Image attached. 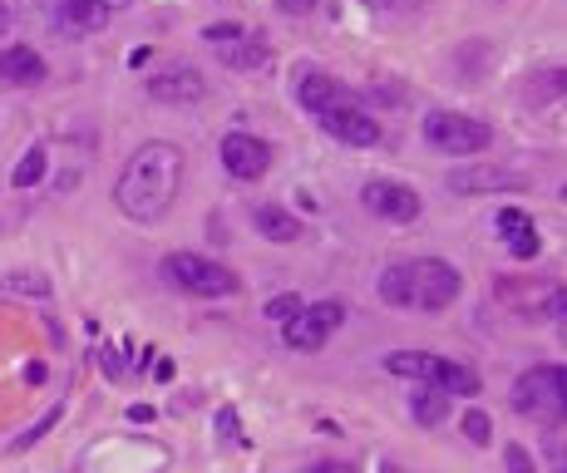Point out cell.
<instances>
[{"label":"cell","mask_w":567,"mask_h":473,"mask_svg":"<svg viewBox=\"0 0 567 473\" xmlns=\"http://www.w3.org/2000/svg\"><path fill=\"white\" fill-rule=\"evenodd\" d=\"M563 89H567L563 69H543V75H533V84H528V99H558Z\"/></svg>","instance_id":"cell-21"},{"label":"cell","mask_w":567,"mask_h":473,"mask_svg":"<svg viewBox=\"0 0 567 473\" xmlns=\"http://www.w3.org/2000/svg\"><path fill=\"white\" fill-rule=\"evenodd\" d=\"M464 439H469V444H479V449L493 444V419L484 415V409H469V415H464Z\"/></svg>","instance_id":"cell-22"},{"label":"cell","mask_w":567,"mask_h":473,"mask_svg":"<svg viewBox=\"0 0 567 473\" xmlns=\"http://www.w3.org/2000/svg\"><path fill=\"white\" fill-rule=\"evenodd\" d=\"M301 473H355L351 464H341V459H317V464H307Z\"/></svg>","instance_id":"cell-28"},{"label":"cell","mask_w":567,"mask_h":473,"mask_svg":"<svg viewBox=\"0 0 567 473\" xmlns=\"http://www.w3.org/2000/svg\"><path fill=\"white\" fill-rule=\"evenodd\" d=\"M60 415H65V409H50V415H45V419H40V424H30V429H25V434H20V439H15V444H10V449H30V444H40V434H45V429H50V424H55V419H60Z\"/></svg>","instance_id":"cell-26"},{"label":"cell","mask_w":567,"mask_h":473,"mask_svg":"<svg viewBox=\"0 0 567 473\" xmlns=\"http://www.w3.org/2000/svg\"><path fill=\"white\" fill-rule=\"evenodd\" d=\"M217 60H223L227 69H267L271 65V45H267V35H257V30L243 25V35H237L233 45L217 50Z\"/></svg>","instance_id":"cell-17"},{"label":"cell","mask_w":567,"mask_h":473,"mask_svg":"<svg viewBox=\"0 0 567 473\" xmlns=\"http://www.w3.org/2000/svg\"><path fill=\"white\" fill-rule=\"evenodd\" d=\"M50 79V65L40 50L30 45H6L0 50V84H10V89H35V84Z\"/></svg>","instance_id":"cell-14"},{"label":"cell","mask_w":567,"mask_h":473,"mask_svg":"<svg viewBox=\"0 0 567 473\" xmlns=\"http://www.w3.org/2000/svg\"><path fill=\"white\" fill-rule=\"evenodd\" d=\"M6 287H10V291H35V297H45V291H50V281H40V277H25V271H15V277H10Z\"/></svg>","instance_id":"cell-27"},{"label":"cell","mask_w":567,"mask_h":473,"mask_svg":"<svg viewBox=\"0 0 567 473\" xmlns=\"http://www.w3.org/2000/svg\"><path fill=\"white\" fill-rule=\"evenodd\" d=\"M267 315L287 325L291 315H301V297H291V291H287V297H271V301H267Z\"/></svg>","instance_id":"cell-25"},{"label":"cell","mask_w":567,"mask_h":473,"mask_svg":"<svg viewBox=\"0 0 567 473\" xmlns=\"http://www.w3.org/2000/svg\"><path fill=\"white\" fill-rule=\"evenodd\" d=\"M365 10H375V15H415L425 0H361Z\"/></svg>","instance_id":"cell-23"},{"label":"cell","mask_w":567,"mask_h":473,"mask_svg":"<svg viewBox=\"0 0 567 473\" xmlns=\"http://www.w3.org/2000/svg\"><path fill=\"white\" fill-rule=\"evenodd\" d=\"M513 409H518L523 419H538V424L563 419V409H567L563 365L558 361H543V365H533V370H523L518 380H513Z\"/></svg>","instance_id":"cell-4"},{"label":"cell","mask_w":567,"mask_h":473,"mask_svg":"<svg viewBox=\"0 0 567 473\" xmlns=\"http://www.w3.org/2000/svg\"><path fill=\"white\" fill-rule=\"evenodd\" d=\"M425 139L429 149L449 153V158H474L493 143V129L474 114H454V109H435L425 119Z\"/></svg>","instance_id":"cell-5"},{"label":"cell","mask_w":567,"mask_h":473,"mask_svg":"<svg viewBox=\"0 0 567 473\" xmlns=\"http://www.w3.org/2000/svg\"><path fill=\"white\" fill-rule=\"evenodd\" d=\"M361 203L381 223H415L419 217V193L409 183H395V178H371L361 187Z\"/></svg>","instance_id":"cell-7"},{"label":"cell","mask_w":567,"mask_h":473,"mask_svg":"<svg viewBox=\"0 0 567 473\" xmlns=\"http://www.w3.org/2000/svg\"><path fill=\"white\" fill-rule=\"evenodd\" d=\"M459 291H464V277L445 257L395 261V267L381 271V301L400 311H445L459 301Z\"/></svg>","instance_id":"cell-2"},{"label":"cell","mask_w":567,"mask_h":473,"mask_svg":"<svg viewBox=\"0 0 567 473\" xmlns=\"http://www.w3.org/2000/svg\"><path fill=\"white\" fill-rule=\"evenodd\" d=\"M321 129L331 133V139L351 143V149H371V143H381V119H371V114L355 109V104H341V109L321 114Z\"/></svg>","instance_id":"cell-12"},{"label":"cell","mask_w":567,"mask_h":473,"mask_svg":"<svg viewBox=\"0 0 567 473\" xmlns=\"http://www.w3.org/2000/svg\"><path fill=\"white\" fill-rule=\"evenodd\" d=\"M104 6H109V10H124V6H133V0H104Z\"/></svg>","instance_id":"cell-30"},{"label":"cell","mask_w":567,"mask_h":473,"mask_svg":"<svg viewBox=\"0 0 567 473\" xmlns=\"http://www.w3.org/2000/svg\"><path fill=\"white\" fill-rule=\"evenodd\" d=\"M114 10L104 6V0H55V10H50V25L60 30V35H94V30L109 25Z\"/></svg>","instance_id":"cell-13"},{"label":"cell","mask_w":567,"mask_h":473,"mask_svg":"<svg viewBox=\"0 0 567 473\" xmlns=\"http://www.w3.org/2000/svg\"><path fill=\"white\" fill-rule=\"evenodd\" d=\"M277 6H281V15H311L317 0H277Z\"/></svg>","instance_id":"cell-29"},{"label":"cell","mask_w":567,"mask_h":473,"mask_svg":"<svg viewBox=\"0 0 567 473\" xmlns=\"http://www.w3.org/2000/svg\"><path fill=\"white\" fill-rule=\"evenodd\" d=\"M449 193L459 197H474V193H518V187H528V178L513 173V168H499V163H474V168H454V173L445 178Z\"/></svg>","instance_id":"cell-8"},{"label":"cell","mask_w":567,"mask_h":473,"mask_svg":"<svg viewBox=\"0 0 567 473\" xmlns=\"http://www.w3.org/2000/svg\"><path fill=\"white\" fill-rule=\"evenodd\" d=\"M217 158H223V168L237 178V183H257V178L271 168V149L257 139V133H227Z\"/></svg>","instance_id":"cell-9"},{"label":"cell","mask_w":567,"mask_h":473,"mask_svg":"<svg viewBox=\"0 0 567 473\" xmlns=\"http://www.w3.org/2000/svg\"><path fill=\"white\" fill-rule=\"evenodd\" d=\"M503 464H509V473H538V464H533V454L523 444H503Z\"/></svg>","instance_id":"cell-24"},{"label":"cell","mask_w":567,"mask_h":473,"mask_svg":"<svg viewBox=\"0 0 567 473\" xmlns=\"http://www.w3.org/2000/svg\"><path fill=\"white\" fill-rule=\"evenodd\" d=\"M341 325H345L341 301H317V307H301V315H291V321L281 325V341H287V351L317 355L321 345L331 341V331H341Z\"/></svg>","instance_id":"cell-6"},{"label":"cell","mask_w":567,"mask_h":473,"mask_svg":"<svg viewBox=\"0 0 567 473\" xmlns=\"http://www.w3.org/2000/svg\"><path fill=\"white\" fill-rule=\"evenodd\" d=\"M419 385H435L439 395H479V375H474V365H464V361H445V355H429L425 380H419Z\"/></svg>","instance_id":"cell-16"},{"label":"cell","mask_w":567,"mask_h":473,"mask_svg":"<svg viewBox=\"0 0 567 473\" xmlns=\"http://www.w3.org/2000/svg\"><path fill=\"white\" fill-rule=\"evenodd\" d=\"M159 277L168 281L173 291H188V297H237L243 291V277H237L233 267H223V261L203 257V251H168L159 261Z\"/></svg>","instance_id":"cell-3"},{"label":"cell","mask_w":567,"mask_h":473,"mask_svg":"<svg viewBox=\"0 0 567 473\" xmlns=\"http://www.w3.org/2000/svg\"><path fill=\"white\" fill-rule=\"evenodd\" d=\"M291 89H297V104L307 114H331V109H341V104H351V89H345L341 79H331L325 75V69H297V84H291Z\"/></svg>","instance_id":"cell-11"},{"label":"cell","mask_w":567,"mask_h":473,"mask_svg":"<svg viewBox=\"0 0 567 473\" xmlns=\"http://www.w3.org/2000/svg\"><path fill=\"white\" fill-rule=\"evenodd\" d=\"M178 187H183V149L153 139L124 163L119 183H114V203L129 223H163L178 203Z\"/></svg>","instance_id":"cell-1"},{"label":"cell","mask_w":567,"mask_h":473,"mask_svg":"<svg viewBox=\"0 0 567 473\" xmlns=\"http://www.w3.org/2000/svg\"><path fill=\"white\" fill-rule=\"evenodd\" d=\"M207 94V79L197 75L193 65H168L149 79V99L168 104V109H183V104H197Z\"/></svg>","instance_id":"cell-10"},{"label":"cell","mask_w":567,"mask_h":473,"mask_svg":"<svg viewBox=\"0 0 567 473\" xmlns=\"http://www.w3.org/2000/svg\"><path fill=\"white\" fill-rule=\"evenodd\" d=\"M45 163H50L45 149H30V153L15 163V173H10V187H20V193H25V187H35L40 178H45Z\"/></svg>","instance_id":"cell-20"},{"label":"cell","mask_w":567,"mask_h":473,"mask_svg":"<svg viewBox=\"0 0 567 473\" xmlns=\"http://www.w3.org/2000/svg\"><path fill=\"white\" fill-rule=\"evenodd\" d=\"M409 415H415L419 424H439V419L449 415V395H439L435 385H419L415 399H409Z\"/></svg>","instance_id":"cell-19"},{"label":"cell","mask_w":567,"mask_h":473,"mask_svg":"<svg viewBox=\"0 0 567 473\" xmlns=\"http://www.w3.org/2000/svg\"><path fill=\"white\" fill-rule=\"evenodd\" d=\"M252 223H257V233L267 241H277V247H291V241L307 237V227H301L297 217H291L287 207H277V203H257L252 207Z\"/></svg>","instance_id":"cell-18"},{"label":"cell","mask_w":567,"mask_h":473,"mask_svg":"<svg viewBox=\"0 0 567 473\" xmlns=\"http://www.w3.org/2000/svg\"><path fill=\"white\" fill-rule=\"evenodd\" d=\"M499 237L509 241V251L518 261H533L543 251V237H538V223H533L528 213H523V207H499Z\"/></svg>","instance_id":"cell-15"}]
</instances>
